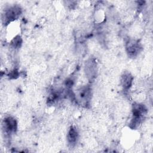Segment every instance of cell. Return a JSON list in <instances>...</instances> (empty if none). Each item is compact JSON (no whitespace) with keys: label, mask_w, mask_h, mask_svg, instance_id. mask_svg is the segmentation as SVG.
Here are the masks:
<instances>
[{"label":"cell","mask_w":153,"mask_h":153,"mask_svg":"<svg viewBox=\"0 0 153 153\" xmlns=\"http://www.w3.org/2000/svg\"><path fill=\"white\" fill-rule=\"evenodd\" d=\"M121 82L122 84V85L124 88H127L130 87L131 82H132V77L129 74H124L121 79Z\"/></svg>","instance_id":"cell-1"}]
</instances>
